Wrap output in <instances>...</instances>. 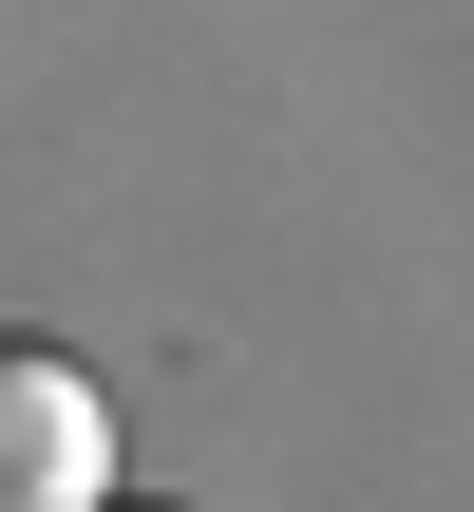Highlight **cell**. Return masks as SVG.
I'll use <instances>...</instances> for the list:
<instances>
[{"instance_id":"1","label":"cell","mask_w":474,"mask_h":512,"mask_svg":"<svg viewBox=\"0 0 474 512\" xmlns=\"http://www.w3.org/2000/svg\"><path fill=\"white\" fill-rule=\"evenodd\" d=\"M0 512H114V399L76 361H0Z\"/></svg>"}]
</instances>
